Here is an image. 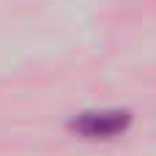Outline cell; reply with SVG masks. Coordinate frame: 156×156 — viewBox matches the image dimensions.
Returning a JSON list of instances; mask_svg holds the SVG:
<instances>
[{
  "label": "cell",
  "instance_id": "cell-1",
  "mask_svg": "<svg viewBox=\"0 0 156 156\" xmlns=\"http://www.w3.org/2000/svg\"><path fill=\"white\" fill-rule=\"evenodd\" d=\"M132 123V115L126 110H93V112H80L71 118L69 129L85 140H112L121 137Z\"/></svg>",
  "mask_w": 156,
  "mask_h": 156
}]
</instances>
